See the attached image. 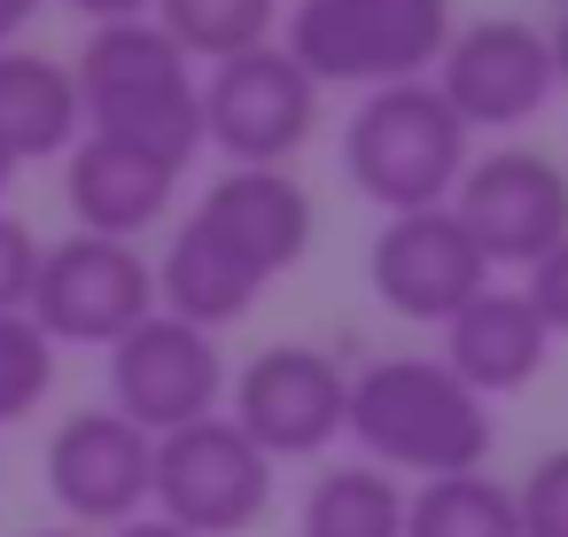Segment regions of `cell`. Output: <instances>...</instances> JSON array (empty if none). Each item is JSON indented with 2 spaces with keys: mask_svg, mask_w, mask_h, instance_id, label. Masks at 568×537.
<instances>
[{
  "mask_svg": "<svg viewBox=\"0 0 568 537\" xmlns=\"http://www.w3.org/2000/svg\"><path fill=\"white\" fill-rule=\"evenodd\" d=\"M545 48H552V87L568 94V9H560V17L545 24Z\"/></svg>",
  "mask_w": 568,
  "mask_h": 537,
  "instance_id": "4316f807",
  "label": "cell"
},
{
  "mask_svg": "<svg viewBox=\"0 0 568 537\" xmlns=\"http://www.w3.org/2000/svg\"><path fill=\"white\" fill-rule=\"evenodd\" d=\"M320 133V87L288 63L281 40L211 63L203 79V149H219L242 172H288V156H304V141Z\"/></svg>",
  "mask_w": 568,
  "mask_h": 537,
  "instance_id": "52a82bcc",
  "label": "cell"
},
{
  "mask_svg": "<svg viewBox=\"0 0 568 537\" xmlns=\"http://www.w3.org/2000/svg\"><path fill=\"white\" fill-rule=\"evenodd\" d=\"M343 413H351V374L327 351H312V343L257 351L234 374V397H226V421L265 459H320L343 436Z\"/></svg>",
  "mask_w": 568,
  "mask_h": 537,
  "instance_id": "8fae6325",
  "label": "cell"
},
{
  "mask_svg": "<svg viewBox=\"0 0 568 537\" xmlns=\"http://www.w3.org/2000/svg\"><path fill=\"white\" fill-rule=\"evenodd\" d=\"M343 436L366 444V459L382 475H413V483H436V475H483L498 428H490V405L444 366V358H374L351 374V413H343Z\"/></svg>",
  "mask_w": 568,
  "mask_h": 537,
  "instance_id": "7a4b0ae2",
  "label": "cell"
},
{
  "mask_svg": "<svg viewBox=\"0 0 568 537\" xmlns=\"http://www.w3.org/2000/svg\"><path fill=\"white\" fill-rule=\"evenodd\" d=\"M87 133L79 118V79L71 63L40 55V48H9L0 55V149L9 164H48V156H71Z\"/></svg>",
  "mask_w": 568,
  "mask_h": 537,
  "instance_id": "e0dca14e",
  "label": "cell"
},
{
  "mask_svg": "<svg viewBox=\"0 0 568 537\" xmlns=\"http://www.w3.org/2000/svg\"><path fill=\"white\" fill-rule=\"evenodd\" d=\"M180 195V172L133 156V149H110V141H87L63 156V203L79 219V234H102V242H141Z\"/></svg>",
  "mask_w": 568,
  "mask_h": 537,
  "instance_id": "2e32d148",
  "label": "cell"
},
{
  "mask_svg": "<svg viewBox=\"0 0 568 537\" xmlns=\"http://www.w3.org/2000/svg\"><path fill=\"white\" fill-rule=\"evenodd\" d=\"M521 296H529V312L545 320V335H568V234L529 265V288H521Z\"/></svg>",
  "mask_w": 568,
  "mask_h": 537,
  "instance_id": "cb8c5ba5",
  "label": "cell"
},
{
  "mask_svg": "<svg viewBox=\"0 0 568 537\" xmlns=\"http://www.w3.org/2000/svg\"><path fill=\"white\" fill-rule=\"evenodd\" d=\"M149 24L187 63H234L273 40V0H156Z\"/></svg>",
  "mask_w": 568,
  "mask_h": 537,
  "instance_id": "ffe728a7",
  "label": "cell"
},
{
  "mask_svg": "<svg viewBox=\"0 0 568 537\" xmlns=\"http://www.w3.org/2000/svg\"><path fill=\"white\" fill-rule=\"evenodd\" d=\"M265 506H273V459L226 413L156 436V467H149L156 521H172L187 537H242L265 521Z\"/></svg>",
  "mask_w": 568,
  "mask_h": 537,
  "instance_id": "5b68a950",
  "label": "cell"
},
{
  "mask_svg": "<svg viewBox=\"0 0 568 537\" xmlns=\"http://www.w3.org/2000/svg\"><path fill=\"white\" fill-rule=\"evenodd\" d=\"M32 273H40V234H32L24 219L0 211V312H24Z\"/></svg>",
  "mask_w": 568,
  "mask_h": 537,
  "instance_id": "603a6c76",
  "label": "cell"
},
{
  "mask_svg": "<svg viewBox=\"0 0 568 537\" xmlns=\"http://www.w3.org/2000/svg\"><path fill=\"white\" fill-rule=\"evenodd\" d=\"M32 537H87V529H32Z\"/></svg>",
  "mask_w": 568,
  "mask_h": 537,
  "instance_id": "f546056e",
  "label": "cell"
},
{
  "mask_svg": "<svg viewBox=\"0 0 568 537\" xmlns=\"http://www.w3.org/2000/svg\"><path fill=\"white\" fill-rule=\"evenodd\" d=\"M296 537H405V483L366 467H320L304 506H296Z\"/></svg>",
  "mask_w": 568,
  "mask_h": 537,
  "instance_id": "ac0fdd59",
  "label": "cell"
},
{
  "mask_svg": "<svg viewBox=\"0 0 568 537\" xmlns=\"http://www.w3.org/2000/svg\"><path fill=\"white\" fill-rule=\"evenodd\" d=\"M32 17H40V0H0V55H9V48H24Z\"/></svg>",
  "mask_w": 568,
  "mask_h": 537,
  "instance_id": "484cf974",
  "label": "cell"
},
{
  "mask_svg": "<svg viewBox=\"0 0 568 537\" xmlns=\"http://www.w3.org/2000/svg\"><path fill=\"white\" fill-rule=\"evenodd\" d=\"M405 537H521V514L498 475H436L405 490Z\"/></svg>",
  "mask_w": 568,
  "mask_h": 537,
  "instance_id": "d6986e66",
  "label": "cell"
},
{
  "mask_svg": "<svg viewBox=\"0 0 568 537\" xmlns=\"http://www.w3.org/2000/svg\"><path fill=\"white\" fill-rule=\"evenodd\" d=\"M79 118H87V141H110V149H133L164 172H187L203 156V79L195 63L149 24H94L79 63Z\"/></svg>",
  "mask_w": 568,
  "mask_h": 537,
  "instance_id": "6da1fadb",
  "label": "cell"
},
{
  "mask_svg": "<svg viewBox=\"0 0 568 537\" xmlns=\"http://www.w3.org/2000/svg\"><path fill=\"white\" fill-rule=\"evenodd\" d=\"M366 281H374L382 312H397L413 327H444L459 304H475L490 288V265L459 234L452 211H405V219H382V234L366 250Z\"/></svg>",
  "mask_w": 568,
  "mask_h": 537,
  "instance_id": "4fadbf2b",
  "label": "cell"
},
{
  "mask_svg": "<svg viewBox=\"0 0 568 537\" xmlns=\"http://www.w3.org/2000/svg\"><path fill=\"white\" fill-rule=\"evenodd\" d=\"M343 172L351 188L405 219V211H444L459 172H467V125L444 110V94L428 79L413 87H374L351 125H343Z\"/></svg>",
  "mask_w": 568,
  "mask_h": 537,
  "instance_id": "3957f363",
  "label": "cell"
},
{
  "mask_svg": "<svg viewBox=\"0 0 568 537\" xmlns=\"http://www.w3.org/2000/svg\"><path fill=\"white\" fill-rule=\"evenodd\" d=\"M71 9H79L87 24H133V17L156 9V0H71Z\"/></svg>",
  "mask_w": 568,
  "mask_h": 537,
  "instance_id": "d4e9b609",
  "label": "cell"
},
{
  "mask_svg": "<svg viewBox=\"0 0 568 537\" xmlns=\"http://www.w3.org/2000/svg\"><path fill=\"white\" fill-rule=\"evenodd\" d=\"M436 358L490 405V397H506V389H521V382L545 374L552 335H545V320L529 312L521 288H483L475 304H459V312L444 320V351H436Z\"/></svg>",
  "mask_w": 568,
  "mask_h": 537,
  "instance_id": "9a60e30c",
  "label": "cell"
},
{
  "mask_svg": "<svg viewBox=\"0 0 568 537\" xmlns=\"http://www.w3.org/2000/svg\"><path fill=\"white\" fill-rule=\"evenodd\" d=\"M452 0H296L281 32L312 87H413L452 40Z\"/></svg>",
  "mask_w": 568,
  "mask_h": 537,
  "instance_id": "277c9868",
  "label": "cell"
},
{
  "mask_svg": "<svg viewBox=\"0 0 568 537\" xmlns=\"http://www.w3.org/2000/svg\"><path fill=\"white\" fill-rule=\"evenodd\" d=\"M110 537H187V529H172V521H156V514H133V521L110 529Z\"/></svg>",
  "mask_w": 568,
  "mask_h": 537,
  "instance_id": "83f0119b",
  "label": "cell"
},
{
  "mask_svg": "<svg viewBox=\"0 0 568 537\" xmlns=\"http://www.w3.org/2000/svg\"><path fill=\"white\" fill-rule=\"evenodd\" d=\"M9 180H17V164H9V149H0V195H9Z\"/></svg>",
  "mask_w": 568,
  "mask_h": 537,
  "instance_id": "f1b7e54d",
  "label": "cell"
},
{
  "mask_svg": "<svg viewBox=\"0 0 568 537\" xmlns=\"http://www.w3.org/2000/svg\"><path fill=\"white\" fill-rule=\"evenodd\" d=\"M149 467H156V436H141L110 405H87L48 436V498L79 529H125L133 514H149Z\"/></svg>",
  "mask_w": 568,
  "mask_h": 537,
  "instance_id": "7c38bea8",
  "label": "cell"
},
{
  "mask_svg": "<svg viewBox=\"0 0 568 537\" xmlns=\"http://www.w3.org/2000/svg\"><path fill=\"white\" fill-rule=\"evenodd\" d=\"M242 273H257L265 288L312 250V195H304V180L296 172H242V164H226L211 188H203V203L187 211Z\"/></svg>",
  "mask_w": 568,
  "mask_h": 537,
  "instance_id": "5bb4252c",
  "label": "cell"
},
{
  "mask_svg": "<svg viewBox=\"0 0 568 537\" xmlns=\"http://www.w3.org/2000/svg\"><path fill=\"white\" fill-rule=\"evenodd\" d=\"M226 405V351L219 335L149 312L133 335L110 343V413H125L141 436H172L187 421H211Z\"/></svg>",
  "mask_w": 568,
  "mask_h": 537,
  "instance_id": "ba28073f",
  "label": "cell"
},
{
  "mask_svg": "<svg viewBox=\"0 0 568 537\" xmlns=\"http://www.w3.org/2000/svg\"><path fill=\"white\" fill-rule=\"evenodd\" d=\"M48 389H55V343L24 312H0V428H17L24 413H40Z\"/></svg>",
  "mask_w": 568,
  "mask_h": 537,
  "instance_id": "44dd1931",
  "label": "cell"
},
{
  "mask_svg": "<svg viewBox=\"0 0 568 537\" xmlns=\"http://www.w3.org/2000/svg\"><path fill=\"white\" fill-rule=\"evenodd\" d=\"M156 312V265L141 242H102V234H63L40 242V273L24 296V320L63 351V343H118Z\"/></svg>",
  "mask_w": 568,
  "mask_h": 537,
  "instance_id": "8992f818",
  "label": "cell"
},
{
  "mask_svg": "<svg viewBox=\"0 0 568 537\" xmlns=\"http://www.w3.org/2000/svg\"><path fill=\"white\" fill-rule=\"evenodd\" d=\"M444 110L467 125V133H506V125H529L560 87H552V48H545V24H521V17H483V24H459L436 55V79Z\"/></svg>",
  "mask_w": 568,
  "mask_h": 537,
  "instance_id": "30bf717a",
  "label": "cell"
},
{
  "mask_svg": "<svg viewBox=\"0 0 568 537\" xmlns=\"http://www.w3.org/2000/svg\"><path fill=\"white\" fill-rule=\"evenodd\" d=\"M459 234L483 250V265H537L560 234H568V172L537 149H490V156H467L452 203Z\"/></svg>",
  "mask_w": 568,
  "mask_h": 537,
  "instance_id": "9c48e42d",
  "label": "cell"
},
{
  "mask_svg": "<svg viewBox=\"0 0 568 537\" xmlns=\"http://www.w3.org/2000/svg\"><path fill=\"white\" fill-rule=\"evenodd\" d=\"M514 514H521V537H568V444L545 452V459L521 475Z\"/></svg>",
  "mask_w": 568,
  "mask_h": 537,
  "instance_id": "7402d4cb",
  "label": "cell"
}]
</instances>
